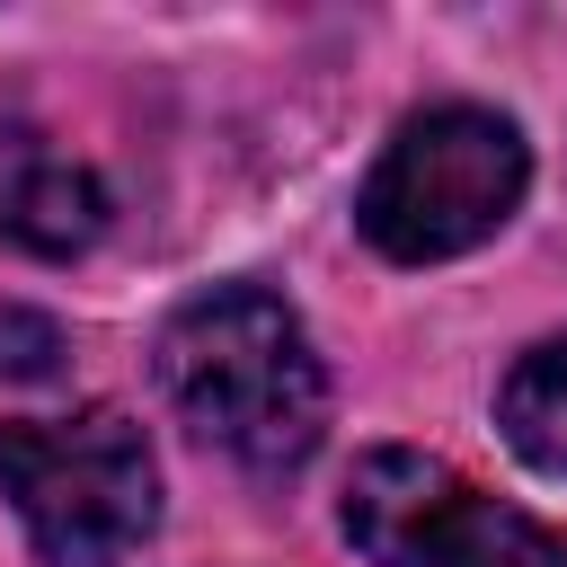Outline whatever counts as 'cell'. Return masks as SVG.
I'll return each instance as SVG.
<instances>
[{
	"mask_svg": "<svg viewBox=\"0 0 567 567\" xmlns=\"http://www.w3.org/2000/svg\"><path fill=\"white\" fill-rule=\"evenodd\" d=\"M496 425H505V443H514L532 470L567 478V337H540V346H523V354L505 363V381H496Z\"/></svg>",
	"mask_w": 567,
	"mask_h": 567,
	"instance_id": "6",
	"label": "cell"
},
{
	"mask_svg": "<svg viewBox=\"0 0 567 567\" xmlns=\"http://www.w3.org/2000/svg\"><path fill=\"white\" fill-rule=\"evenodd\" d=\"M159 390L204 452H221L257 478L301 470L328 434V363H319L301 310L257 284H213L186 310H168Z\"/></svg>",
	"mask_w": 567,
	"mask_h": 567,
	"instance_id": "1",
	"label": "cell"
},
{
	"mask_svg": "<svg viewBox=\"0 0 567 567\" xmlns=\"http://www.w3.org/2000/svg\"><path fill=\"white\" fill-rule=\"evenodd\" d=\"M523 186H532V151L514 133V115L425 106L381 142V159L354 195V230L390 266H443V257H470L478 239H496L523 213Z\"/></svg>",
	"mask_w": 567,
	"mask_h": 567,
	"instance_id": "2",
	"label": "cell"
},
{
	"mask_svg": "<svg viewBox=\"0 0 567 567\" xmlns=\"http://www.w3.org/2000/svg\"><path fill=\"white\" fill-rule=\"evenodd\" d=\"M62 363V328L35 319V310H0V372L9 381H44Z\"/></svg>",
	"mask_w": 567,
	"mask_h": 567,
	"instance_id": "7",
	"label": "cell"
},
{
	"mask_svg": "<svg viewBox=\"0 0 567 567\" xmlns=\"http://www.w3.org/2000/svg\"><path fill=\"white\" fill-rule=\"evenodd\" d=\"M337 523L372 567H567V540L549 523L487 496L443 452H408V443L354 461Z\"/></svg>",
	"mask_w": 567,
	"mask_h": 567,
	"instance_id": "4",
	"label": "cell"
},
{
	"mask_svg": "<svg viewBox=\"0 0 567 567\" xmlns=\"http://www.w3.org/2000/svg\"><path fill=\"white\" fill-rule=\"evenodd\" d=\"M106 230V186L44 133H0V239L35 257H80Z\"/></svg>",
	"mask_w": 567,
	"mask_h": 567,
	"instance_id": "5",
	"label": "cell"
},
{
	"mask_svg": "<svg viewBox=\"0 0 567 567\" xmlns=\"http://www.w3.org/2000/svg\"><path fill=\"white\" fill-rule=\"evenodd\" d=\"M0 496L27 523L44 567H124L159 532V461L124 408L9 416Z\"/></svg>",
	"mask_w": 567,
	"mask_h": 567,
	"instance_id": "3",
	"label": "cell"
}]
</instances>
